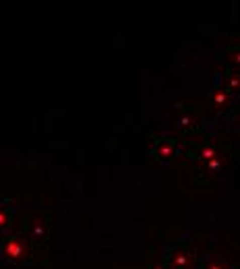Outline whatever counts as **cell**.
I'll use <instances>...</instances> for the list:
<instances>
[{"label": "cell", "instance_id": "obj_3", "mask_svg": "<svg viewBox=\"0 0 240 269\" xmlns=\"http://www.w3.org/2000/svg\"><path fill=\"white\" fill-rule=\"evenodd\" d=\"M189 261H191V257H189L187 251H183V248H178V251H174V253L168 257V263H170L174 269H185V267L189 265Z\"/></svg>", "mask_w": 240, "mask_h": 269}, {"label": "cell", "instance_id": "obj_11", "mask_svg": "<svg viewBox=\"0 0 240 269\" xmlns=\"http://www.w3.org/2000/svg\"><path fill=\"white\" fill-rule=\"evenodd\" d=\"M153 269H168V267H164V265H157V267H153Z\"/></svg>", "mask_w": 240, "mask_h": 269}, {"label": "cell", "instance_id": "obj_1", "mask_svg": "<svg viewBox=\"0 0 240 269\" xmlns=\"http://www.w3.org/2000/svg\"><path fill=\"white\" fill-rule=\"evenodd\" d=\"M0 251H3V257H7L9 261H23L31 251L29 238H25L21 234H13L3 242Z\"/></svg>", "mask_w": 240, "mask_h": 269}, {"label": "cell", "instance_id": "obj_9", "mask_svg": "<svg viewBox=\"0 0 240 269\" xmlns=\"http://www.w3.org/2000/svg\"><path fill=\"white\" fill-rule=\"evenodd\" d=\"M207 269H226V265H222V263H209Z\"/></svg>", "mask_w": 240, "mask_h": 269}, {"label": "cell", "instance_id": "obj_7", "mask_svg": "<svg viewBox=\"0 0 240 269\" xmlns=\"http://www.w3.org/2000/svg\"><path fill=\"white\" fill-rule=\"evenodd\" d=\"M11 224V211L0 207V228H7Z\"/></svg>", "mask_w": 240, "mask_h": 269}, {"label": "cell", "instance_id": "obj_5", "mask_svg": "<svg viewBox=\"0 0 240 269\" xmlns=\"http://www.w3.org/2000/svg\"><path fill=\"white\" fill-rule=\"evenodd\" d=\"M226 83H228L230 91H238L240 89V73H230L226 77Z\"/></svg>", "mask_w": 240, "mask_h": 269}, {"label": "cell", "instance_id": "obj_2", "mask_svg": "<svg viewBox=\"0 0 240 269\" xmlns=\"http://www.w3.org/2000/svg\"><path fill=\"white\" fill-rule=\"evenodd\" d=\"M180 153V145L174 141V139H155L151 143V156L157 160V162H162V164H170L176 156Z\"/></svg>", "mask_w": 240, "mask_h": 269}, {"label": "cell", "instance_id": "obj_10", "mask_svg": "<svg viewBox=\"0 0 240 269\" xmlns=\"http://www.w3.org/2000/svg\"><path fill=\"white\" fill-rule=\"evenodd\" d=\"M234 64H240V50H234Z\"/></svg>", "mask_w": 240, "mask_h": 269}, {"label": "cell", "instance_id": "obj_4", "mask_svg": "<svg viewBox=\"0 0 240 269\" xmlns=\"http://www.w3.org/2000/svg\"><path fill=\"white\" fill-rule=\"evenodd\" d=\"M46 236H48L46 226H44L42 222H35V224L31 226V230H29V238H31L33 242H42V240H46Z\"/></svg>", "mask_w": 240, "mask_h": 269}, {"label": "cell", "instance_id": "obj_8", "mask_svg": "<svg viewBox=\"0 0 240 269\" xmlns=\"http://www.w3.org/2000/svg\"><path fill=\"white\" fill-rule=\"evenodd\" d=\"M191 122H193V118H191V116H183V118H178L180 128H189V126H191Z\"/></svg>", "mask_w": 240, "mask_h": 269}, {"label": "cell", "instance_id": "obj_6", "mask_svg": "<svg viewBox=\"0 0 240 269\" xmlns=\"http://www.w3.org/2000/svg\"><path fill=\"white\" fill-rule=\"evenodd\" d=\"M213 104H215L217 108L226 106V104H228V95H226L224 91H217V93H213Z\"/></svg>", "mask_w": 240, "mask_h": 269}]
</instances>
